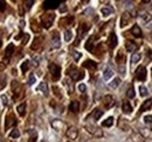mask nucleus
I'll return each instance as SVG.
<instances>
[{
  "label": "nucleus",
  "mask_w": 152,
  "mask_h": 142,
  "mask_svg": "<svg viewBox=\"0 0 152 142\" xmlns=\"http://www.w3.org/2000/svg\"><path fill=\"white\" fill-rule=\"evenodd\" d=\"M0 47H1V41H0Z\"/></svg>",
  "instance_id": "56"
},
{
  "label": "nucleus",
  "mask_w": 152,
  "mask_h": 142,
  "mask_svg": "<svg viewBox=\"0 0 152 142\" xmlns=\"http://www.w3.org/2000/svg\"><path fill=\"white\" fill-rule=\"evenodd\" d=\"M131 139H132L133 142H145V138L139 133H132Z\"/></svg>",
  "instance_id": "19"
},
{
  "label": "nucleus",
  "mask_w": 152,
  "mask_h": 142,
  "mask_svg": "<svg viewBox=\"0 0 152 142\" xmlns=\"http://www.w3.org/2000/svg\"><path fill=\"white\" fill-rule=\"evenodd\" d=\"M86 90H87V86H86V84H78V91L80 92H86Z\"/></svg>",
  "instance_id": "46"
},
{
  "label": "nucleus",
  "mask_w": 152,
  "mask_h": 142,
  "mask_svg": "<svg viewBox=\"0 0 152 142\" xmlns=\"http://www.w3.org/2000/svg\"><path fill=\"white\" fill-rule=\"evenodd\" d=\"M11 88H12V91H13V94H15V98H18L22 91V85L20 84L18 80H13L11 83Z\"/></svg>",
  "instance_id": "8"
},
{
  "label": "nucleus",
  "mask_w": 152,
  "mask_h": 142,
  "mask_svg": "<svg viewBox=\"0 0 152 142\" xmlns=\"http://www.w3.org/2000/svg\"><path fill=\"white\" fill-rule=\"evenodd\" d=\"M122 109H123V112H124V113L129 114V113H131V112H132V106L130 105V103H129V101H124V103H123V105H122Z\"/></svg>",
  "instance_id": "24"
},
{
  "label": "nucleus",
  "mask_w": 152,
  "mask_h": 142,
  "mask_svg": "<svg viewBox=\"0 0 152 142\" xmlns=\"http://www.w3.org/2000/svg\"><path fill=\"white\" fill-rule=\"evenodd\" d=\"M73 55H74V59L75 61H78L80 58H81V53H78V51H73Z\"/></svg>",
  "instance_id": "47"
},
{
  "label": "nucleus",
  "mask_w": 152,
  "mask_h": 142,
  "mask_svg": "<svg viewBox=\"0 0 152 142\" xmlns=\"http://www.w3.org/2000/svg\"><path fill=\"white\" fill-rule=\"evenodd\" d=\"M130 21H131V15H130V13L124 12V13L122 14V18H121V23H119L121 28L126 27V26L130 23Z\"/></svg>",
  "instance_id": "9"
},
{
  "label": "nucleus",
  "mask_w": 152,
  "mask_h": 142,
  "mask_svg": "<svg viewBox=\"0 0 152 142\" xmlns=\"http://www.w3.org/2000/svg\"><path fill=\"white\" fill-rule=\"evenodd\" d=\"M38 90H39V91H41V92H42L45 96H48V86H47V84H46L45 82L40 83Z\"/></svg>",
  "instance_id": "28"
},
{
  "label": "nucleus",
  "mask_w": 152,
  "mask_h": 142,
  "mask_svg": "<svg viewBox=\"0 0 152 142\" xmlns=\"http://www.w3.org/2000/svg\"><path fill=\"white\" fill-rule=\"evenodd\" d=\"M53 90H54V92H56L55 94H56L58 98H61V97H62V94H61V92H60V90H58L57 86H53Z\"/></svg>",
  "instance_id": "48"
},
{
  "label": "nucleus",
  "mask_w": 152,
  "mask_h": 142,
  "mask_svg": "<svg viewBox=\"0 0 152 142\" xmlns=\"http://www.w3.org/2000/svg\"><path fill=\"white\" fill-rule=\"evenodd\" d=\"M83 67L89 69V70H95L96 68H97V63L94 62V61H91V59H87V61H84Z\"/></svg>",
  "instance_id": "16"
},
{
  "label": "nucleus",
  "mask_w": 152,
  "mask_h": 142,
  "mask_svg": "<svg viewBox=\"0 0 152 142\" xmlns=\"http://www.w3.org/2000/svg\"><path fill=\"white\" fill-rule=\"evenodd\" d=\"M28 68H29V62H28V61H25V62L21 64V71L25 73L26 71L28 70Z\"/></svg>",
  "instance_id": "37"
},
{
  "label": "nucleus",
  "mask_w": 152,
  "mask_h": 142,
  "mask_svg": "<svg viewBox=\"0 0 152 142\" xmlns=\"http://www.w3.org/2000/svg\"><path fill=\"white\" fill-rule=\"evenodd\" d=\"M138 18L142 19V20L146 23V22H150V21H151L152 17H151V14H149L148 12H140V13L138 14Z\"/></svg>",
  "instance_id": "18"
},
{
  "label": "nucleus",
  "mask_w": 152,
  "mask_h": 142,
  "mask_svg": "<svg viewBox=\"0 0 152 142\" xmlns=\"http://www.w3.org/2000/svg\"><path fill=\"white\" fill-rule=\"evenodd\" d=\"M63 36H64V41L69 42V41L73 38V33H72V30H70V29H67V30H64Z\"/></svg>",
  "instance_id": "32"
},
{
  "label": "nucleus",
  "mask_w": 152,
  "mask_h": 142,
  "mask_svg": "<svg viewBox=\"0 0 152 142\" xmlns=\"http://www.w3.org/2000/svg\"><path fill=\"white\" fill-rule=\"evenodd\" d=\"M146 75H148L146 68L143 67V65H139L138 69L136 70V79L139 80V82H144L146 79Z\"/></svg>",
  "instance_id": "4"
},
{
  "label": "nucleus",
  "mask_w": 152,
  "mask_h": 142,
  "mask_svg": "<svg viewBox=\"0 0 152 142\" xmlns=\"http://www.w3.org/2000/svg\"><path fill=\"white\" fill-rule=\"evenodd\" d=\"M86 49H87L88 51H93V50H94V37H93V36L89 37V40L87 41V43H86Z\"/></svg>",
  "instance_id": "25"
},
{
  "label": "nucleus",
  "mask_w": 152,
  "mask_h": 142,
  "mask_svg": "<svg viewBox=\"0 0 152 142\" xmlns=\"http://www.w3.org/2000/svg\"><path fill=\"white\" fill-rule=\"evenodd\" d=\"M33 2H34V0H25V4H26V6H27L28 8H31V7H32Z\"/></svg>",
  "instance_id": "49"
},
{
  "label": "nucleus",
  "mask_w": 152,
  "mask_h": 142,
  "mask_svg": "<svg viewBox=\"0 0 152 142\" xmlns=\"http://www.w3.org/2000/svg\"><path fill=\"white\" fill-rule=\"evenodd\" d=\"M66 134H67V138H68V139L75 140V139H77V136H78V130H77L76 127H69V128L67 129Z\"/></svg>",
  "instance_id": "11"
},
{
  "label": "nucleus",
  "mask_w": 152,
  "mask_h": 142,
  "mask_svg": "<svg viewBox=\"0 0 152 142\" xmlns=\"http://www.w3.org/2000/svg\"><path fill=\"white\" fill-rule=\"evenodd\" d=\"M6 85V77L5 76H1L0 77V90H2Z\"/></svg>",
  "instance_id": "40"
},
{
  "label": "nucleus",
  "mask_w": 152,
  "mask_h": 142,
  "mask_svg": "<svg viewBox=\"0 0 152 142\" xmlns=\"http://www.w3.org/2000/svg\"><path fill=\"white\" fill-rule=\"evenodd\" d=\"M125 48H126V50H128L129 53H133V51L137 50L138 46H137L133 41H126V42H125Z\"/></svg>",
  "instance_id": "14"
},
{
  "label": "nucleus",
  "mask_w": 152,
  "mask_h": 142,
  "mask_svg": "<svg viewBox=\"0 0 152 142\" xmlns=\"http://www.w3.org/2000/svg\"><path fill=\"white\" fill-rule=\"evenodd\" d=\"M20 26H21V27L25 26V21H21V22H20Z\"/></svg>",
  "instance_id": "52"
},
{
  "label": "nucleus",
  "mask_w": 152,
  "mask_h": 142,
  "mask_svg": "<svg viewBox=\"0 0 152 142\" xmlns=\"http://www.w3.org/2000/svg\"><path fill=\"white\" fill-rule=\"evenodd\" d=\"M101 13H102L103 17L107 18V17H109L110 14L114 13V9H113V7H107V6H105V7H102V8H101Z\"/></svg>",
  "instance_id": "21"
},
{
  "label": "nucleus",
  "mask_w": 152,
  "mask_h": 142,
  "mask_svg": "<svg viewBox=\"0 0 152 142\" xmlns=\"http://www.w3.org/2000/svg\"><path fill=\"white\" fill-rule=\"evenodd\" d=\"M126 96H128V97H129L130 99L134 98V96H136V94H134V89H133L132 86H131L130 89L128 90V92H126Z\"/></svg>",
  "instance_id": "38"
},
{
  "label": "nucleus",
  "mask_w": 152,
  "mask_h": 142,
  "mask_svg": "<svg viewBox=\"0 0 152 142\" xmlns=\"http://www.w3.org/2000/svg\"><path fill=\"white\" fill-rule=\"evenodd\" d=\"M117 43H118V41H117V36L115 33H111L110 36H109V38H108V46H109V48L113 50L115 49L116 47H117Z\"/></svg>",
  "instance_id": "12"
},
{
  "label": "nucleus",
  "mask_w": 152,
  "mask_h": 142,
  "mask_svg": "<svg viewBox=\"0 0 152 142\" xmlns=\"http://www.w3.org/2000/svg\"><path fill=\"white\" fill-rule=\"evenodd\" d=\"M13 53H14V46L13 44H8L6 47V49H5V56H6V58L7 59L11 58V56L13 55Z\"/></svg>",
  "instance_id": "20"
},
{
  "label": "nucleus",
  "mask_w": 152,
  "mask_h": 142,
  "mask_svg": "<svg viewBox=\"0 0 152 142\" xmlns=\"http://www.w3.org/2000/svg\"><path fill=\"white\" fill-rule=\"evenodd\" d=\"M69 109H70V112H73V113H77L78 111H80V103L78 101H72L70 103V105H69Z\"/></svg>",
  "instance_id": "22"
},
{
  "label": "nucleus",
  "mask_w": 152,
  "mask_h": 142,
  "mask_svg": "<svg viewBox=\"0 0 152 142\" xmlns=\"http://www.w3.org/2000/svg\"><path fill=\"white\" fill-rule=\"evenodd\" d=\"M15 125H17V119H15V117H14L12 113H10V114L6 117V119H5V129L7 130V129L14 127Z\"/></svg>",
  "instance_id": "6"
},
{
  "label": "nucleus",
  "mask_w": 152,
  "mask_h": 142,
  "mask_svg": "<svg viewBox=\"0 0 152 142\" xmlns=\"http://www.w3.org/2000/svg\"><path fill=\"white\" fill-rule=\"evenodd\" d=\"M102 103H103V105L105 108H111V107L115 105V99L111 97V96H104L103 98H102Z\"/></svg>",
  "instance_id": "10"
},
{
  "label": "nucleus",
  "mask_w": 152,
  "mask_h": 142,
  "mask_svg": "<svg viewBox=\"0 0 152 142\" xmlns=\"http://www.w3.org/2000/svg\"><path fill=\"white\" fill-rule=\"evenodd\" d=\"M81 1H82L83 4H88V2H89V0H81Z\"/></svg>",
  "instance_id": "51"
},
{
  "label": "nucleus",
  "mask_w": 152,
  "mask_h": 142,
  "mask_svg": "<svg viewBox=\"0 0 152 142\" xmlns=\"http://www.w3.org/2000/svg\"><path fill=\"white\" fill-rule=\"evenodd\" d=\"M17 112L19 113L20 117H25V114H26V104L25 103L20 104L19 106L17 107Z\"/></svg>",
  "instance_id": "27"
},
{
  "label": "nucleus",
  "mask_w": 152,
  "mask_h": 142,
  "mask_svg": "<svg viewBox=\"0 0 152 142\" xmlns=\"http://www.w3.org/2000/svg\"><path fill=\"white\" fill-rule=\"evenodd\" d=\"M113 76H114V72H113V70H111L110 68H107V69L104 70V72H103V78H104L105 80H109Z\"/></svg>",
  "instance_id": "26"
},
{
  "label": "nucleus",
  "mask_w": 152,
  "mask_h": 142,
  "mask_svg": "<svg viewBox=\"0 0 152 142\" xmlns=\"http://www.w3.org/2000/svg\"><path fill=\"white\" fill-rule=\"evenodd\" d=\"M0 99H1L2 105H4V106H7V104H8V99H7V97H6L5 94H1V96H0Z\"/></svg>",
  "instance_id": "41"
},
{
  "label": "nucleus",
  "mask_w": 152,
  "mask_h": 142,
  "mask_svg": "<svg viewBox=\"0 0 152 142\" xmlns=\"http://www.w3.org/2000/svg\"><path fill=\"white\" fill-rule=\"evenodd\" d=\"M144 122L146 125H152V115H146V117H144Z\"/></svg>",
  "instance_id": "43"
},
{
  "label": "nucleus",
  "mask_w": 152,
  "mask_h": 142,
  "mask_svg": "<svg viewBox=\"0 0 152 142\" xmlns=\"http://www.w3.org/2000/svg\"><path fill=\"white\" fill-rule=\"evenodd\" d=\"M27 135H28V142H37V140H38V133H37V130L29 129L27 132Z\"/></svg>",
  "instance_id": "15"
},
{
  "label": "nucleus",
  "mask_w": 152,
  "mask_h": 142,
  "mask_svg": "<svg viewBox=\"0 0 152 142\" xmlns=\"http://www.w3.org/2000/svg\"><path fill=\"white\" fill-rule=\"evenodd\" d=\"M151 107H152V99H148V100H145V101L142 104V106L139 108V113L145 112V111H149Z\"/></svg>",
  "instance_id": "13"
},
{
  "label": "nucleus",
  "mask_w": 152,
  "mask_h": 142,
  "mask_svg": "<svg viewBox=\"0 0 152 142\" xmlns=\"http://www.w3.org/2000/svg\"><path fill=\"white\" fill-rule=\"evenodd\" d=\"M116 62H117V64H122L125 62V56L123 55V53H121V51L118 53L117 57H116Z\"/></svg>",
  "instance_id": "34"
},
{
  "label": "nucleus",
  "mask_w": 152,
  "mask_h": 142,
  "mask_svg": "<svg viewBox=\"0 0 152 142\" xmlns=\"http://www.w3.org/2000/svg\"><path fill=\"white\" fill-rule=\"evenodd\" d=\"M114 125V118L113 117H109L108 119H105L103 122H102V126L103 127H111Z\"/></svg>",
  "instance_id": "31"
},
{
  "label": "nucleus",
  "mask_w": 152,
  "mask_h": 142,
  "mask_svg": "<svg viewBox=\"0 0 152 142\" xmlns=\"http://www.w3.org/2000/svg\"><path fill=\"white\" fill-rule=\"evenodd\" d=\"M54 18H55V15H54L53 13H47V14H45V15L42 17V25H43V27H45V28H49V27L53 25V22H54Z\"/></svg>",
  "instance_id": "5"
},
{
  "label": "nucleus",
  "mask_w": 152,
  "mask_h": 142,
  "mask_svg": "<svg viewBox=\"0 0 152 142\" xmlns=\"http://www.w3.org/2000/svg\"><path fill=\"white\" fill-rule=\"evenodd\" d=\"M0 142H2V138L1 136H0Z\"/></svg>",
  "instance_id": "54"
},
{
  "label": "nucleus",
  "mask_w": 152,
  "mask_h": 142,
  "mask_svg": "<svg viewBox=\"0 0 152 142\" xmlns=\"http://www.w3.org/2000/svg\"><path fill=\"white\" fill-rule=\"evenodd\" d=\"M68 75L70 76V78L73 79V80H81L83 77H84V73L82 72L81 70H78V69H76V68H72V69H69L68 70Z\"/></svg>",
  "instance_id": "2"
},
{
  "label": "nucleus",
  "mask_w": 152,
  "mask_h": 142,
  "mask_svg": "<svg viewBox=\"0 0 152 142\" xmlns=\"http://www.w3.org/2000/svg\"><path fill=\"white\" fill-rule=\"evenodd\" d=\"M52 127L55 129V130H58V132H61V130H64L66 128H67V125L64 124L62 120H58V119H55V120H52Z\"/></svg>",
  "instance_id": "7"
},
{
  "label": "nucleus",
  "mask_w": 152,
  "mask_h": 142,
  "mask_svg": "<svg viewBox=\"0 0 152 142\" xmlns=\"http://www.w3.org/2000/svg\"><path fill=\"white\" fill-rule=\"evenodd\" d=\"M150 1H151V0H143L144 4H148V2H150Z\"/></svg>",
  "instance_id": "53"
},
{
  "label": "nucleus",
  "mask_w": 152,
  "mask_h": 142,
  "mask_svg": "<svg viewBox=\"0 0 152 142\" xmlns=\"http://www.w3.org/2000/svg\"><path fill=\"white\" fill-rule=\"evenodd\" d=\"M5 9H6V1L0 0V12H5Z\"/></svg>",
  "instance_id": "45"
},
{
  "label": "nucleus",
  "mask_w": 152,
  "mask_h": 142,
  "mask_svg": "<svg viewBox=\"0 0 152 142\" xmlns=\"http://www.w3.org/2000/svg\"><path fill=\"white\" fill-rule=\"evenodd\" d=\"M12 1H15V0H12Z\"/></svg>",
  "instance_id": "57"
},
{
  "label": "nucleus",
  "mask_w": 152,
  "mask_h": 142,
  "mask_svg": "<svg viewBox=\"0 0 152 142\" xmlns=\"http://www.w3.org/2000/svg\"><path fill=\"white\" fill-rule=\"evenodd\" d=\"M119 84H121V78H115L113 82L109 83V88L110 89H117L119 86Z\"/></svg>",
  "instance_id": "30"
},
{
  "label": "nucleus",
  "mask_w": 152,
  "mask_h": 142,
  "mask_svg": "<svg viewBox=\"0 0 152 142\" xmlns=\"http://www.w3.org/2000/svg\"><path fill=\"white\" fill-rule=\"evenodd\" d=\"M49 72H50L52 78L54 80H58L60 79V77H61V68L57 64H55V63L49 64Z\"/></svg>",
  "instance_id": "1"
},
{
  "label": "nucleus",
  "mask_w": 152,
  "mask_h": 142,
  "mask_svg": "<svg viewBox=\"0 0 152 142\" xmlns=\"http://www.w3.org/2000/svg\"><path fill=\"white\" fill-rule=\"evenodd\" d=\"M60 37H58V34L57 33H54V35L52 37V48L53 49H57L60 48Z\"/></svg>",
  "instance_id": "17"
},
{
  "label": "nucleus",
  "mask_w": 152,
  "mask_h": 142,
  "mask_svg": "<svg viewBox=\"0 0 152 142\" xmlns=\"http://www.w3.org/2000/svg\"><path fill=\"white\" fill-rule=\"evenodd\" d=\"M84 128L87 129L88 133H90L91 135H94V136H96V138H101V136H103V132H102L98 127L94 126V125H86Z\"/></svg>",
  "instance_id": "3"
},
{
  "label": "nucleus",
  "mask_w": 152,
  "mask_h": 142,
  "mask_svg": "<svg viewBox=\"0 0 152 142\" xmlns=\"http://www.w3.org/2000/svg\"><path fill=\"white\" fill-rule=\"evenodd\" d=\"M32 30L34 32V33H39L40 32V28H39V26L35 23V21H32Z\"/></svg>",
  "instance_id": "42"
},
{
  "label": "nucleus",
  "mask_w": 152,
  "mask_h": 142,
  "mask_svg": "<svg viewBox=\"0 0 152 142\" xmlns=\"http://www.w3.org/2000/svg\"><path fill=\"white\" fill-rule=\"evenodd\" d=\"M39 46H40V38L39 37H37L35 40H34V42H33V44H32V49H38Z\"/></svg>",
  "instance_id": "39"
},
{
  "label": "nucleus",
  "mask_w": 152,
  "mask_h": 142,
  "mask_svg": "<svg viewBox=\"0 0 152 142\" xmlns=\"http://www.w3.org/2000/svg\"><path fill=\"white\" fill-rule=\"evenodd\" d=\"M131 34H132L134 37H142V30H140V28L137 26V25H134L132 28H131Z\"/></svg>",
  "instance_id": "23"
},
{
  "label": "nucleus",
  "mask_w": 152,
  "mask_h": 142,
  "mask_svg": "<svg viewBox=\"0 0 152 142\" xmlns=\"http://www.w3.org/2000/svg\"><path fill=\"white\" fill-rule=\"evenodd\" d=\"M0 115H1V107H0Z\"/></svg>",
  "instance_id": "55"
},
{
  "label": "nucleus",
  "mask_w": 152,
  "mask_h": 142,
  "mask_svg": "<svg viewBox=\"0 0 152 142\" xmlns=\"http://www.w3.org/2000/svg\"><path fill=\"white\" fill-rule=\"evenodd\" d=\"M139 93H140V96H142V97H146V96L149 94L148 89H146L145 86H139Z\"/></svg>",
  "instance_id": "35"
},
{
  "label": "nucleus",
  "mask_w": 152,
  "mask_h": 142,
  "mask_svg": "<svg viewBox=\"0 0 152 142\" xmlns=\"http://www.w3.org/2000/svg\"><path fill=\"white\" fill-rule=\"evenodd\" d=\"M10 136H11L12 139H18V138L20 136V132L18 130V129H13V130L11 132Z\"/></svg>",
  "instance_id": "36"
},
{
  "label": "nucleus",
  "mask_w": 152,
  "mask_h": 142,
  "mask_svg": "<svg viewBox=\"0 0 152 142\" xmlns=\"http://www.w3.org/2000/svg\"><path fill=\"white\" fill-rule=\"evenodd\" d=\"M93 115H94V119L95 120H98L103 115V111L99 109V108H96V109H94V112H93Z\"/></svg>",
  "instance_id": "33"
},
{
  "label": "nucleus",
  "mask_w": 152,
  "mask_h": 142,
  "mask_svg": "<svg viewBox=\"0 0 152 142\" xmlns=\"http://www.w3.org/2000/svg\"><path fill=\"white\" fill-rule=\"evenodd\" d=\"M140 58H142L140 53H134L132 56H131V64H137V63L140 61Z\"/></svg>",
  "instance_id": "29"
},
{
  "label": "nucleus",
  "mask_w": 152,
  "mask_h": 142,
  "mask_svg": "<svg viewBox=\"0 0 152 142\" xmlns=\"http://www.w3.org/2000/svg\"><path fill=\"white\" fill-rule=\"evenodd\" d=\"M5 69H6V65H5V64H4L2 62H1V63H0V71L2 72V71L5 70Z\"/></svg>",
  "instance_id": "50"
},
{
  "label": "nucleus",
  "mask_w": 152,
  "mask_h": 142,
  "mask_svg": "<svg viewBox=\"0 0 152 142\" xmlns=\"http://www.w3.org/2000/svg\"><path fill=\"white\" fill-rule=\"evenodd\" d=\"M35 80H37V78H35V76L32 73V75L29 76V79H28V84H29V85H33V84L35 83Z\"/></svg>",
  "instance_id": "44"
}]
</instances>
